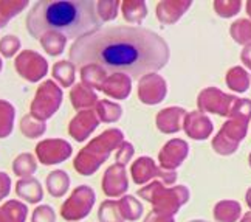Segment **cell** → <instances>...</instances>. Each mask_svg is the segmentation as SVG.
<instances>
[{
	"mask_svg": "<svg viewBox=\"0 0 251 222\" xmlns=\"http://www.w3.org/2000/svg\"><path fill=\"white\" fill-rule=\"evenodd\" d=\"M189 222H208V221H201V219H196V221H189Z\"/></svg>",
	"mask_w": 251,
	"mask_h": 222,
	"instance_id": "cell-3",
	"label": "cell"
},
{
	"mask_svg": "<svg viewBox=\"0 0 251 222\" xmlns=\"http://www.w3.org/2000/svg\"><path fill=\"white\" fill-rule=\"evenodd\" d=\"M76 67L96 65L133 80L158 72L169 61V47L155 31L141 27H104L76 39L70 48Z\"/></svg>",
	"mask_w": 251,
	"mask_h": 222,
	"instance_id": "cell-1",
	"label": "cell"
},
{
	"mask_svg": "<svg viewBox=\"0 0 251 222\" xmlns=\"http://www.w3.org/2000/svg\"><path fill=\"white\" fill-rule=\"evenodd\" d=\"M100 28L102 17L92 0H44L36 2L26 16V30L36 39L48 33L79 39Z\"/></svg>",
	"mask_w": 251,
	"mask_h": 222,
	"instance_id": "cell-2",
	"label": "cell"
}]
</instances>
